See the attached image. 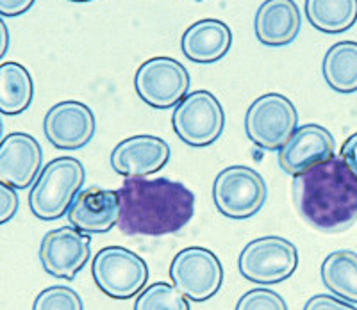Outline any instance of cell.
I'll return each mask as SVG.
<instances>
[{
    "label": "cell",
    "mask_w": 357,
    "mask_h": 310,
    "mask_svg": "<svg viewBox=\"0 0 357 310\" xmlns=\"http://www.w3.org/2000/svg\"><path fill=\"white\" fill-rule=\"evenodd\" d=\"M293 201L312 228L345 232L357 222V175L333 155L293 177Z\"/></svg>",
    "instance_id": "cell-1"
},
{
    "label": "cell",
    "mask_w": 357,
    "mask_h": 310,
    "mask_svg": "<svg viewBox=\"0 0 357 310\" xmlns=\"http://www.w3.org/2000/svg\"><path fill=\"white\" fill-rule=\"evenodd\" d=\"M116 193L118 226L126 235L175 234L195 214V194L183 182L170 178H127Z\"/></svg>",
    "instance_id": "cell-2"
},
{
    "label": "cell",
    "mask_w": 357,
    "mask_h": 310,
    "mask_svg": "<svg viewBox=\"0 0 357 310\" xmlns=\"http://www.w3.org/2000/svg\"><path fill=\"white\" fill-rule=\"evenodd\" d=\"M86 180V169L75 157H57L41 168L29 193V207L38 219L54 222L68 212Z\"/></svg>",
    "instance_id": "cell-3"
},
{
    "label": "cell",
    "mask_w": 357,
    "mask_h": 310,
    "mask_svg": "<svg viewBox=\"0 0 357 310\" xmlns=\"http://www.w3.org/2000/svg\"><path fill=\"white\" fill-rule=\"evenodd\" d=\"M149 264L123 246H106L91 262V277L102 293L113 300L138 296L149 282Z\"/></svg>",
    "instance_id": "cell-4"
},
{
    "label": "cell",
    "mask_w": 357,
    "mask_h": 310,
    "mask_svg": "<svg viewBox=\"0 0 357 310\" xmlns=\"http://www.w3.org/2000/svg\"><path fill=\"white\" fill-rule=\"evenodd\" d=\"M264 178L248 166H229L213 182V201L225 218L247 219L256 216L266 203Z\"/></svg>",
    "instance_id": "cell-5"
},
{
    "label": "cell",
    "mask_w": 357,
    "mask_h": 310,
    "mask_svg": "<svg viewBox=\"0 0 357 310\" xmlns=\"http://www.w3.org/2000/svg\"><path fill=\"white\" fill-rule=\"evenodd\" d=\"M298 266V250L279 235L254 239L238 258L241 277L257 286H273L288 280Z\"/></svg>",
    "instance_id": "cell-6"
},
{
    "label": "cell",
    "mask_w": 357,
    "mask_h": 310,
    "mask_svg": "<svg viewBox=\"0 0 357 310\" xmlns=\"http://www.w3.org/2000/svg\"><path fill=\"white\" fill-rule=\"evenodd\" d=\"M298 127V113L288 97L266 93L252 102L245 114L248 139L263 150H280Z\"/></svg>",
    "instance_id": "cell-7"
},
{
    "label": "cell",
    "mask_w": 357,
    "mask_h": 310,
    "mask_svg": "<svg viewBox=\"0 0 357 310\" xmlns=\"http://www.w3.org/2000/svg\"><path fill=\"white\" fill-rule=\"evenodd\" d=\"M172 125L181 141L202 148L218 141L225 127V113L211 91L199 89L175 105Z\"/></svg>",
    "instance_id": "cell-8"
},
{
    "label": "cell",
    "mask_w": 357,
    "mask_h": 310,
    "mask_svg": "<svg viewBox=\"0 0 357 310\" xmlns=\"http://www.w3.org/2000/svg\"><path fill=\"white\" fill-rule=\"evenodd\" d=\"M191 77L183 63L168 56L146 59L134 75L138 97L154 109H172L190 91Z\"/></svg>",
    "instance_id": "cell-9"
},
{
    "label": "cell",
    "mask_w": 357,
    "mask_h": 310,
    "mask_svg": "<svg viewBox=\"0 0 357 310\" xmlns=\"http://www.w3.org/2000/svg\"><path fill=\"white\" fill-rule=\"evenodd\" d=\"M174 286L191 302H207L223 284V268L218 255L202 246L178 251L170 264Z\"/></svg>",
    "instance_id": "cell-10"
},
{
    "label": "cell",
    "mask_w": 357,
    "mask_h": 310,
    "mask_svg": "<svg viewBox=\"0 0 357 310\" xmlns=\"http://www.w3.org/2000/svg\"><path fill=\"white\" fill-rule=\"evenodd\" d=\"M38 255L41 266L50 277L73 280L88 264L91 238L75 226H59L43 235Z\"/></svg>",
    "instance_id": "cell-11"
},
{
    "label": "cell",
    "mask_w": 357,
    "mask_h": 310,
    "mask_svg": "<svg viewBox=\"0 0 357 310\" xmlns=\"http://www.w3.org/2000/svg\"><path fill=\"white\" fill-rule=\"evenodd\" d=\"M97 120L88 105L77 100H63L52 105L43 118L47 141L59 150L84 148L95 136Z\"/></svg>",
    "instance_id": "cell-12"
},
{
    "label": "cell",
    "mask_w": 357,
    "mask_h": 310,
    "mask_svg": "<svg viewBox=\"0 0 357 310\" xmlns=\"http://www.w3.org/2000/svg\"><path fill=\"white\" fill-rule=\"evenodd\" d=\"M170 145L158 136H132L111 152V166L126 178H143L158 173L170 159Z\"/></svg>",
    "instance_id": "cell-13"
},
{
    "label": "cell",
    "mask_w": 357,
    "mask_h": 310,
    "mask_svg": "<svg viewBox=\"0 0 357 310\" xmlns=\"http://www.w3.org/2000/svg\"><path fill=\"white\" fill-rule=\"evenodd\" d=\"M43 166V150L36 137L13 132L0 141V182L15 189L34 184Z\"/></svg>",
    "instance_id": "cell-14"
},
{
    "label": "cell",
    "mask_w": 357,
    "mask_h": 310,
    "mask_svg": "<svg viewBox=\"0 0 357 310\" xmlns=\"http://www.w3.org/2000/svg\"><path fill=\"white\" fill-rule=\"evenodd\" d=\"M336 141L331 130L317 123L296 127L286 145L279 150V166L288 175H298L311 166L334 155Z\"/></svg>",
    "instance_id": "cell-15"
},
{
    "label": "cell",
    "mask_w": 357,
    "mask_h": 310,
    "mask_svg": "<svg viewBox=\"0 0 357 310\" xmlns=\"http://www.w3.org/2000/svg\"><path fill=\"white\" fill-rule=\"evenodd\" d=\"M66 214L70 225L84 234H106L118 225L120 198L116 191L88 187L81 189Z\"/></svg>",
    "instance_id": "cell-16"
},
{
    "label": "cell",
    "mask_w": 357,
    "mask_h": 310,
    "mask_svg": "<svg viewBox=\"0 0 357 310\" xmlns=\"http://www.w3.org/2000/svg\"><path fill=\"white\" fill-rule=\"evenodd\" d=\"M302 15L295 0H264L254 18L256 38L266 47H284L301 33Z\"/></svg>",
    "instance_id": "cell-17"
},
{
    "label": "cell",
    "mask_w": 357,
    "mask_h": 310,
    "mask_svg": "<svg viewBox=\"0 0 357 310\" xmlns=\"http://www.w3.org/2000/svg\"><path fill=\"white\" fill-rule=\"evenodd\" d=\"M232 45V31L216 18H204L184 31L181 40L183 54L193 63L211 65L227 56Z\"/></svg>",
    "instance_id": "cell-18"
},
{
    "label": "cell",
    "mask_w": 357,
    "mask_h": 310,
    "mask_svg": "<svg viewBox=\"0 0 357 310\" xmlns=\"http://www.w3.org/2000/svg\"><path fill=\"white\" fill-rule=\"evenodd\" d=\"M321 73L333 91L350 95L357 91V41H337L324 56Z\"/></svg>",
    "instance_id": "cell-19"
},
{
    "label": "cell",
    "mask_w": 357,
    "mask_h": 310,
    "mask_svg": "<svg viewBox=\"0 0 357 310\" xmlns=\"http://www.w3.org/2000/svg\"><path fill=\"white\" fill-rule=\"evenodd\" d=\"M34 98V81L20 63L8 61L0 65V113L17 116L29 109Z\"/></svg>",
    "instance_id": "cell-20"
},
{
    "label": "cell",
    "mask_w": 357,
    "mask_h": 310,
    "mask_svg": "<svg viewBox=\"0 0 357 310\" xmlns=\"http://www.w3.org/2000/svg\"><path fill=\"white\" fill-rule=\"evenodd\" d=\"M324 286L331 294L357 305V254L336 250L325 257L320 268Z\"/></svg>",
    "instance_id": "cell-21"
},
{
    "label": "cell",
    "mask_w": 357,
    "mask_h": 310,
    "mask_svg": "<svg viewBox=\"0 0 357 310\" xmlns=\"http://www.w3.org/2000/svg\"><path fill=\"white\" fill-rule=\"evenodd\" d=\"M305 17L325 34H340L357 22V0H305Z\"/></svg>",
    "instance_id": "cell-22"
},
{
    "label": "cell",
    "mask_w": 357,
    "mask_h": 310,
    "mask_svg": "<svg viewBox=\"0 0 357 310\" xmlns=\"http://www.w3.org/2000/svg\"><path fill=\"white\" fill-rule=\"evenodd\" d=\"M134 310H190V302L172 284L155 282L138 294Z\"/></svg>",
    "instance_id": "cell-23"
},
{
    "label": "cell",
    "mask_w": 357,
    "mask_h": 310,
    "mask_svg": "<svg viewBox=\"0 0 357 310\" xmlns=\"http://www.w3.org/2000/svg\"><path fill=\"white\" fill-rule=\"evenodd\" d=\"M33 310H84V303L72 287L52 286L38 294Z\"/></svg>",
    "instance_id": "cell-24"
},
{
    "label": "cell",
    "mask_w": 357,
    "mask_h": 310,
    "mask_svg": "<svg viewBox=\"0 0 357 310\" xmlns=\"http://www.w3.org/2000/svg\"><path fill=\"white\" fill-rule=\"evenodd\" d=\"M234 310H288V303L275 290L257 287L245 293Z\"/></svg>",
    "instance_id": "cell-25"
},
{
    "label": "cell",
    "mask_w": 357,
    "mask_h": 310,
    "mask_svg": "<svg viewBox=\"0 0 357 310\" xmlns=\"http://www.w3.org/2000/svg\"><path fill=\"white\" fill-rule=\"evenodd\" d=\"M18 207H20V198L17 189L0 182V225L11 222L17 216Z\"/></svg>",
    "instance_id": "cell-26"
},
{
    "label": "cell",
    "mask_w": 357,
    "mask_h": 310,
    "mask_svg": "<svg viewBox=\"0 0 357 310\" xmlns=\"http://www.w3.org/2000/svg\"><path fill=\"white\" fill-rule=\"evenodd\" d=\"M304 310H357L354 303L337 298L334 294H314L305 302Z\"/></svg>",
    "instance_id": "cell-27"
},
{
    "label": "cell",
    "mask_w": 357,
    "mask_h": 310,
    "mask_svg": "<svg viewBox=\"0 0 357 310\" xmlns=\"http://www.w3.org/2000/svg\"><path fill=\"white\" fill-rule=\"evenodd\" d=\"M36 0H0V17H20L33 8Z\"/></svg>",
    "instance_id": "cell-28"
},
{
    "label": "cell",
    "mask_w": 357,
    "mask_h": 310,
    "mask_svg": "<svg viewBox=\"0 0 357 310\" xmlns=\"http://www.w3.org/2000/svg\"><path fill=\"white\" fill-rule=\"evenodd\" d=\"M340 157L347 162L354 173L357 175V132L352 134L350 137H347V141L343 143L340 150Z\"/></svg>",
    "instance_id": "cell-29"
},
{
    "label": "cell",
    "mask_w": 357,
    "mask_h": 310,
    "mask_svg": "<svg viewBox=\"0 0 357 310\" xmlns=\"http://www.w3.org/2000/svg\"><path fill=\"white\" fill-rule=\"evenodd\" d=\"M9 49V29L6 22L0 17V59L8 54Z\"/></svg>",
    "instance_id": "cell-30"
},
{
    "label": "cell",
    "mask_w": 357,
    "mask_h": 310,
    "mask_svg": "<svg viewBox=\"0 0 357 310\" xmlns=\"http://www.w3.org/2000/svg\"><path fill=\"white\" fill-rule=\"evenodd\" d=\"M4 121H2V118H0V141H2V139H4Z\"/></svg>",
    "instance_id": "cell-31"
},
{
    "label": "cell",
    "mask_w": 357,
    "mask_h": 310,
    "mask_svg": "<svg viewBox=\"0 0 357 310\" xmlns=\"http://www.w3.org/2000/svg\"><path fill=\"white\" fill-rule=\"evenodd\" d=\"M70 2H79L81 4V2H91V0H70Z\"/></svg>",
    "instance_id": "cell-32"
}]
</instances>
